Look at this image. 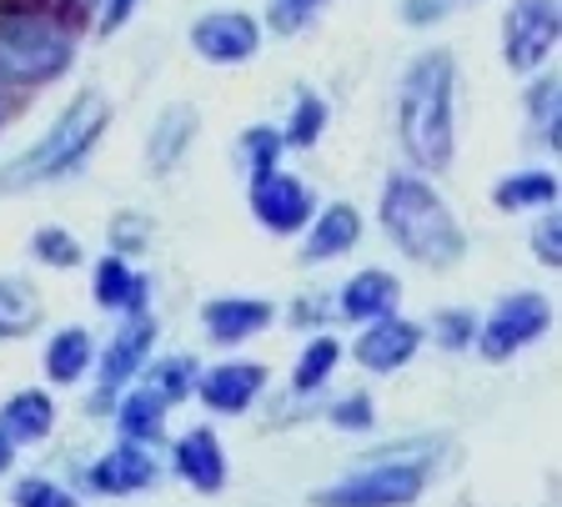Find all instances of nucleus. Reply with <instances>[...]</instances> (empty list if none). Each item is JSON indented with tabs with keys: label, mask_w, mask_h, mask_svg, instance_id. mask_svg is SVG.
I'll use <instances>...</instances> for the list:
<instances>
[{
	"label": "nucleus",
	"mask_w": 562,
	"mask_h": 507,
	"mask_svg": "<svg viewBox=\"0 0 562 507\" xmlns=\"http://www.w3.org/2000/svg\"><path fill=\"white\" fill-rule=\"evenodd\" d=\"M187 387H191V362L187 357H171V362H161V367H151V372H146V397L156 402V407H176V402L187 397Z\"/></svg>",
	"instance_id": "nucleus-24"
},
{
	"label": "nucleus",
	"mask_w": 562,
	"mask_h": 507,
	"mask_svg": "<svg viewBox=\"0 0 562 507\" xmlns=\"http://www.w3.org/2000/svg\"><path fill=\"white\" fill-rule=\"evenodd\" d=\"M558 201V177L552 171H522L497 187V206L503 212H527V206H552Z\"/></svg>",
	"instance_id": "nucleus-22"
},
{
	"label": "nucleus",
	"mask_w": 562,
	"mask_h": 507,
	"mask_svg": "<svg viewBox=\"0 0 562 507\" xmlns=\"http://www.w3.org/2000/svg\"><path fill=\"white\" fill-rule=\"evenodd\" d=\"M331 422H337V427H367V422H372V402H367V397L337 402V407H331Z\"/></svg>",
	"instance_id": "nucleus-33"
},
{
	"label": "nucleus",
	"mask_w": 562,
	"mask_h": 507,
	"mask_svg": "<svg viewBox=\"0 0 562 507\" xmlns=\"http://www.w3.org/2000/svg\"><path fill=\"white\" fill-rule=\"evenodd\" d=\"M437 331H442V347H462L472 331V317H462V312H452V317L437 322Z\"/></svg>",
	"instance_id": "nucleus-36"
},
{
	"label": "nucleus",
	"mask_w": 562,
	"mask_h": 507,
	"mask_svg": "<svg viewBox=\"0 0 562 507\" xmlns=\"http://www.w3.org/2000/svg\"><path fill=\"white\" fill-rule=\"evenodd\" d=\"M452 91L457 66L447 50H422L402 81V146L422 171L452 161Z\"/></svg>",
	"instance_id": "nucleus-2"
},
{
	"label": "nucleus",
	"mask_w": 562,
	"mask_h": 507,
	"mask_svg": "<svg viewBox=\"0 0 562 507\" xmlns=\"http://www.w3.org/2000/svg\"><path fill=\"white\" fill-rule=\"evenodd\" d=\"M41 322V307H35V296L25 282H0V337H21Z\"/></svg>",
	"instance_id": "nucleus-23"
},
{
	"label": "nucleus",
	"mask_w": 562,
	"mask_h": 507,
	"mask_svg": "<svg viewBox=\"0 0 562 507\" xmlns=\"http://www.w3.org/2000/svg\"><path fill=\"white\" fill-rule=\"evenodd\" d=\"M176 472H181L196 493H222V483H226V452H222V442H216V432L196 427V432L181 437V448H176Z\"/></svg>",
	"instance_id": "nucleus-13"
},
{
	"label": "nucleus",
	"mask_w": 562,
	"mask_h": 507,
	"mask_svg": "<svg viewBox=\"0 0 562 507\" xmlns=\"http://www.w3.org/2000/svg\"><path fill=\"white\" fill-rule=\"evenodd\" d=\"M251 212H257V222L267 226V232L292 236L312 222L316 201H312V191H306V181H296V177H286V171L271 166V171H257V177H251Z\"/></svg>",
	"instance_id": "nucleus-8"
},
{
	"label": "nucleus",
	"mask_w": 562,
	"mask_h": 507,
	"mask_svg": "<svg viewBox=\"0 0 562 507\" xmlns=\"http://www.w3.org/2000/svg\"><path fill=\"white\" fill-rule=\"evenodd\" d=\"M322 126H327V106H322L312 91H302V101H296V116H292V126H286V136H281V142H286V146H302V151H306V146L322 136Z\"/></svg>",
	"instance_id": "nucleus-26"
},
{
	"label": "nucleus",
	"mask_w": 562,
	"mask_h": 507,
	"mask_svg": "<svg viewBox=\"0 0 562 507\" xmlns=\"http://www.w3.org/2000/svg\"><path fill=\"white\" fill-rule=\"evenodd\" d=\"M56 427V402L46 392H15L0 413V437L5 442H41Z\"/></svg>",
	"instance_id": "nucleus-18"
},
{
	"label": "nucleus",
	"mask_w": 562,
	"mask_h": 507,
	"mask_svg": "<svg viewBox=\"0 0 562 507\" xmlns=\"http://www.w3.org/2000/svg\"><path fill=\"white\" fill-rule=\"evenodd\" d=\"M281 131H271V126H251L241 136V151H246V161H251V177H257V171H271V166H277V156H281Z\"/></svg>",
	"instance_id": "nucleus-28"
},
{
	"label": "nucleus",
	"mask_w": 562,
	"mask_h": 507,
	"mask_svg": "<svg viewBox=\"0 0 562 507\" xmlns=\"http://www.w3.org/2000/svg\"><path fill=\"white\" fill-rule=\"evenodd\" d=\"M382 226L417 267L447 272L468 257V236L457 226L452 206L422 177H392L382 191Z\"/></svg>",
	"instance_id": "nucleus-1"
},
{
	"label": "nucleus",
	"mask_w": 562,
	"mask_h": 507,
	"mask_svg": "<svg viewBox=\"0 0 562 507\" xmlns=\"http://www.w3.org/2000/svg\"><path fill=\"white\" fill-rule=\"evenodd\" d=\"M31 251L46 261V267H76V261H81V247H76V241H70L60 226H46V232H35Z\"/></svg>",
	"instance_id": "nucleus-31"
},
{
	"label": "nucleus",
	"mask_w": 562,
	"mask_h": 507,
	"mask_svg": "<svg viewBox=\"0 0 562 507\" xmlns=\"http://www.w3.org/2000/svg\"><path fill=\"white\" fill-rule=\"evenodd\" d=\"M191 50L211 66H241L261 50V25L246 11H211L191 25Z\"/></svg>",
	"instance_id": "nucleus-9"
},
{
	"label": "nucleus",
	"mask_w": 562,
	"mask_h": 507,
	"mask_svg": "<svg viewBox=\"0 0 562 507\" xmlns=\"http://www.w3.org/2000/svg\"><path fill=\"white\" fill-rule=\"evenodd\" d=\"M452 11V0H407V15L412 21H432V15Z\"/></svg>",
	"instance_id": "nucleus-37"
},
{
	"label": "nucleus",
	"mask_w": 562,
	"mask_h": 507,
	"mask_svg": "<svg viewBox=\"0 0 562 507\" xmlns=\"http://www.w3.org/2000/svg\"><path fill=\"white\" fill-rule=\"evenodd\" d=\"M15 507H76V497L66 487L46 483V477H31V483L15 487Z\"/></svg>",
	"instance_id": "nucleus-32"
},
{
	"label": "nucleus",
	"mask_w": 562,
	"mask_h": 507,
	"mask_svg": "<svg viewBox=\"0 0 562 507\" xmlns=\"http://www.w3.org/2000/svg\"><path fill=\"white\" fill-rule=\"evenodd\" d=\"M402 307V286L392 272H357L347 286H341V317L347 322H382V317H397Z\"/></svg>",
	"instance_id": "nucleus-12"
},
{
	"label": "nucleus",
	"mask_w": 562,
	"mask_h": 507,
	"mask_svg": "<svg viewBox=\"0 0 562 507\" xmlns=\"http://www.w3.org/2000/svg\"><path fill=\"white\" fill-rule=\"evenodd\" d=\"M261 387H267V367L226 362V367H211L206 378H201V402H206L211 413H246Z\"/></svg>",
	"instance_id": "nucleus-11"
},
{
	"label": "nucleus",
	"mask_w": 562,
	"mask_h": 507,
	"mask_svg": "<svg viewBox=\"0 0 562 507\" xmlns=\"http://www.w3.org/2000/svg\"><path fill=\"white\" fill-rule=\"evenodd\" d=\"M95 302L111 307V312H140V302H146V282H140L121 257H105L101 267H95Z\"/></svg>",
	"instance_id": "nucleus-21"
},
{
	"label": "nucleus",
	"mask_w": 562,
	"mask_h": 507,
	"mask_svg": "<svg viewBox=\"0 0 562 507\" xmlns=\"http://www.w3.org/2000/svg\"><path fill=\"white\" fill-rule=\"evenodd\" d=\"M191 131H196V111H191V106H166V116L156 121V131H151L146 166H151V171H171V166L187 156Z\"/></svg>",
	"instance_id": "nucleus-20"
},
{
	"label": "nucleus",
	"mask_w": 562,
	"mask_h": 507,
	"mask_svg": "<svg viewBox=\"0 0 562 507\" xmlns=\"http://www.w3.org/2000/svg\"><path fill=\"white\" fill-rule=\"evenodd\" d=\"M422 493V467L412 462H382V467L351 472L337 487L316 493V507H407Z\"/></svg>",
	"instance_id": "nucleus-5"
},
{
	"label": "nucleus",
	"mask_w": 562,
	"mask_h": 507,
	"mask_svg": "<svg viewBox=\"0 0 562 507\" xmlns=\"http://www.w3.org/2000/svg\"><path fill=\"white\" fill-rule=\"evenodd\" d=\"M527 116L542 121V131H548V146L558 151V81H552V76H542V81L532 86V95H527Z\"/></svg>",
	"instance_id": "nucleus-29"
},
{
	"label": "nucleus",
	"mask_w": 562,
	"mask_h": 507,
	"mask_svg": "<svg viewBox=\"0 0 562 507\" xmlns=\"http://www.w3.org/2000/svg\"><path fill=\"white\" fill-rule=\"evenodd\" d=\"M156 477V462L146 458V452L136 448V442H121V448H111L101 462L91 467V483L101 487V493H140V487Z\"/></svg>",
	"instance_id": "nucleus-16"
},
{
	"label": "nucleus",
	"mask_w": 562,
	"mask_h": 507,
	"mask_svg": "<svg viewBox=\"0 0 562 507\" xmlns=\"http://www.w3.org/2000/svg\"><path fill=\"white\" fill-rule=\"evenodd\" d=\"M548 322H552L548 296L542 292H517L487 317V327H482V337H477V352L487 357V362H507L517 347H527L532 337H542Z\"/></svg>",
	"instance_id": "nucleus-7"
},
{
	"label": "nucleus",
	"mask_w": 562,
	"mask_h": 507,
	"mask_svg": "<svg viewBox=\"0 0 562 507\" xmlns=\"http://www.w3.org/2000/svg\"><path fill=\"white\" fill-rule=\"evenodd\" d=\"M121 432L126 437H156L161 432V407H156L146 392H131L126 402H121Z\"/></svg>",
	"instance_id": "nucleus-27"
},
{
	"label": "nucleus",
	"mask_w": 562,
	"mask_h": 507,
	"mask_svg": "<svg viewBox=\"0 0 562 507\" xmlns=\"http://www.w3.org/2000/svg\"><path fill=\"white\" fill-rule=\"evenodd\" d=\"M91 357H95V342H91V331H86V327L56 331V337H50V347H46V378L60 382V387H70V382L86 378Z\"/></svg>",
	"instance_id": "nucleus-19"
},
{
	"label": "nucleus",
	"mask_w": 562,
	"mask_h": 507,
	"mask_svg": "<svg viewBox=\"0 0 562 507\" xmlns=\"http://www.w3.org/2000/svg\"><path fill=\"white\" fill-rule=\"evenodd\" d=\"M337 362H341V342H337V337H316V342L302 352V362H296V378H292L296 392H316L322 382L331 378V367H337Z\"/></svg>",
	"instance_id": "nucleus-25"
},
{
	"label": "nucleus",
	"mask_w": 562,
	"mask_h": 507,
	"mask_svg": "<svg viewBox=\"0 0 562 507\" xmlns=\"http://www.w3.org/2000/svg\"><path fill=\"white\" fill-rule=\"evenodd\" d=\"M422 347V327L417 322H402V317H382L362 331V342H357V362L367 372H397L417 357Z\"/></svg>",
	"instance_id": "nucleus-10"
},
{
	"label": "nucleus",
	"mask_w": 562,
	"mask_h": 507,
	"mask_svg": "<svg viewBox=\"0 0 562 507\" xmlns=\"http://www.w3.org/2000/svg\"><path fill=\"white\" fill-rule=\"evenodd\" d=\"M562 36L558 0H513L503 15V56L513 71H538Z\"/></svg>",
	"instance_id": "nucleus-6"
},
{
	"label": "nucleus",
	"mask_w": 562,
	"mask_h": 507,
	"mask_svg": "<svg viewBox=\"0 0 562 507\" xmlns=\"http://www.w3.org/2000/svg\"><path fill=\"white\" fill-rule=\"evenodd\" d=\"M558 216H548V222H538V232H532V247H538V257H542V267H558Z\"/></svg>",
	"instance_id": "nucleus-34"
},
{
	"label": "nucleus",
	"mask_w": 562,
	"mask_h": 507,
	"mask_svg": "<svg viewBox=\"0 0 562 507\" xmlns=\"http://www.w3.org/2000/svg\"><path fill=\"white\" fill-rule=\"evenodd\" d=\"M151 342H156V327L146 317H131L126 322V331H121L116 342H111V352H105V362H101V397H111L116 387H126L131 378H136V367L146 362V352H151Z\"/></svg>",
	"instance_id": "nucleus-14"
},
{
	"label": "nucleus",
	"mask_w": 562,
	"mask_h": 507,
	"mask_svg": "<svg viewBox=\"0 0 562 507\" xmlns=\"http://www.w3.org/2000/svg\"><path fill=\"white\" fill-rule=\"evenodd\" d=\"M140 0H105V11H101V31L111 36V31H121V25L131 21V11H136Z\"/></svg>",
	"instance_id": "nucleus-35"
},
{
	"label": "nucleus",
	"mask_w": 562,
	"mask_h": 507,
	"mask_svg": "<svg viewBox=\"0 0 562 507\" xmlns=\"http://www.w3.org/2000/svg\"><path fill=\"white\" fill-rule=\"evenodd\" d=\"M322 5H327V0H271V5H267V25H271V31H281V36H292V31H302V25L312 21Z\"/></svg>",
	"instance_id": "nucleus-30"
},
{
	"label": "nucleus",
	"mask_w": 562,
	"mask_h": 507,
	"mask_svg": "<svg viewBox=\"0 0 562 507\" xmlns=\"http://www.w3.org/2000/svg\"><path fill=\"white\" fill-rule=\"evenodd\" d=\"M357 236H362V216L351 212L347 201H337V206H327V212L316 216L312 232H306L302 257L306 261H331V257H341V251L357 247Z\"/></svg>",
	"instance_id": "nucleus-17"
},
{
	"label": "nucleus",
	"mask_w": 562,
	"mask_h": 507,
	"mask_svg": "<svg viewBox=\"0 0 562 507\" xmlns=\"http://www.w3.org/2000/svg\"><path fill=\"white\" fill-rule=\"evenodd\" d=\"M70 66V36L41 15H0V76L11 81H56Z\"/></svg>",
	"instance_id": "nucleus-4"
},
{
	"label": "nucleus",
	"mask_w": 562,
	"mask_h": 507,
	"mask_svg": "<svg viewBox=\"0 0 562 507\" xmlns=\"http://www.w3.org/2000/svg\"><path fill=\"white\" fill-rule=\"evenodd\" d=\"M5 462H11V442H5V437H0V467H5Z\"/></svg>",
	"instance_id": "nucleus-38"
},
{
	"label": "nucleus",
	"mask_w": 562,
	"mask_h": 507,
	"mask_svg": "<svg viewBox=\"0 0 562 507\" xmlns=\"http://www.w3.org/2000/svg\"><path fill=\"white\" fill-rule=\"evenodd\" d=\"M201 317H206V331L216 342H241V337H251V331H261L271 322V302H261V296H222Z\"/></svg>",
	"instance_id": "nucleus-15"
},
{
	"label": "nucleus",
	"mask_w": 562,
	"mask_h": 507,
	"mask_svg": "<svg viewBox=\"0 0 562 507\" xmlns=\"http://www.w3.org/2000/svg\"><path fill=\"white\" fill-rule=\"evenodd\" d=\"M105 126H111L105 95L81 91L31 151L15 156L11 166H0V191H25V187H41V181H56V177H66V171H76V166L95 151V142L105 136Z\"/></svg>",
	"instance_id": "nucleus-3"
}]
</instances>
